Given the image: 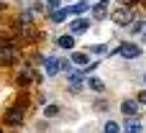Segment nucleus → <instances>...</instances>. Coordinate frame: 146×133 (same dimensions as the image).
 <instances>
[{
  "mask_svg": "<svg viewBox=\"0 0 146 133\" xmlns=\"http://www.w3.org/2000/svg\"><path fill=\"white\" fill-rule=\"evenodd\" d=\"M123 131L126 133H144V128H141V123H139L136 115H133V118H128V120L123 123Z\"/></svg>",
  "mask_w": 146,
  "mask_h": 133,
  "instance_id": "nucleus-5",
  "label": "nucleus"
},
{
  "mask_svg": "<svg viewBox=\"0 0 146 133\" xmlns=\"http://www.w3.org/2000/svg\"><path fill=\"white\" fill-rule=\"evenodd\" d=\"M87 85H90V90H95V92H103V90H105V82H103V79H98V77H90V82H87Z\"/></svg>",
  "mask_w": 146,
  "mask_h": 133,
  "instance_id": "nucleus-13",
  "label": "nucleus"
},
{
  "mask_svg": "<svg viewBox=\"0 0 146 133\" xmlns=\"http://www.w3.org/2000/svg\"><path fill=\"white\" fill-rule=\"evenodd\" d=\"M15 59V51L10 49V46H0V64H8V62H13Z\"/></svg>",
  "mask_w": 146,
  "mask_h": 133,
  "instance_id": "nucleus-8",
  "label": "nucleus"
},
{
  "mask_svg": "<svg viewBox=\"0 0 146 133\" xmlns=\"http://www.w3.org/2000/svg\"><path fill=\"white\" fill-rule=\"evenodd\" d=\"M82 82H85V79H82V74H80V72H69V85H72V90H80V87H82Z\"/></svg>",
  "mask_w": 146,
  "mask_h": 133,
  "instance_id": "nucleus-10",
  "label": "nucleus"
},
{
  "mask_svg": "<svg viewBox=\"0 0 146 133\" xmlns=\"http://www.w3.org/2000/svg\"><path fill=\"white\" fill-rule=\"evenodd\" d=\"M144 41H146V33H144Z\"/></svg>",
  "mask_w": 146,
  "mask_h": 133,
  "instance_id": "nucleus-22",
  "label": "nucleus"
},
{
  "mask_svg": "<svg viewBox=\"0 0 146 133\" xmlns=\"http://www.w3.org/2000/svg\"><path fill=\"white\" fill-rule=\"evenodd\" d=\"M67 15H69V10H56V13L51 15V23H59V21H64Z\"/></svg>",
  "mask_w": 146,
  "mask_h": 133,
  "instance_id": "nucleus-15",
  "label": "nucleus"
},
{
  "mask_svg": "<svg viewBox=\"0 0 146 133\" xmlns=\"http://www.w3.org/2000/svg\"><path fill=\"white\" fill-rule=\"evenodd\" d=\"M46 8H49V10H56V8H59V0H49V5H46Z\"/></svg>",
  "mask_w": 146,
  "mask_h": 133,
  "instance_id": "nucleus-19",
  "label": "nucleus"
},
{
  "mask_svg": "<svg viewBox=\"0 0 146 133\" xmlns=\"http://www.w3.org/2000/svg\"><path fill=\"white\" fill-rule=\"evenodd\" d=\"M105 133H121V126H118L115 120H108V123H105Z\"/></svg>",
  "mask_w": 146,
  "mask_h": 133,
  "instance_id": "nucleus-14",
  "label": "nucleus"
},
{
  "mask_svg": "<svg viewBox=\"0 0 146 133\" xmlns=\"http://www.w3.org/2000/svg\"><path fill=\"white\" fill-rule=\"evenodd\" d=\"M118 54L121 56H126V59H136V56H141V49L136 46V44H121V49H118Z\"/></svg>",
  "mask_w": 146,
  "mask_h": 133,
  "instance_id": "nucleus-2",
  "label": "nucleus"
},
{
  "mask_svg": "<svg viewBox=\"0 0 146 133\" xmlns=\"http://www.w3.org/2000/svg\"><path fill=\"white\" fill-rule=\"evenodd\" d=\"M87 5H90V3H85V0H82V3H77L74 8H69V13H82V10H87Z\"/></svg>",
  "mask_w": 146,
  "mask_h": 133,
  "instance_id": "nucleus-16",
  "label": "nucleus"
},
{
  "mask_svg": "<svg viewBox=\"0 0 146 133\" xmlns=\"http://www.w3.org/2000/svg\"><path fill=\"white\" fill-rule=\"evenodd\" d=\"M110 18H113V23H115V26H128V23L133 21L128 8H118V10H113V13H110Z\"/></svg>",
  "mask_w": 146,
  "mask_h": 133,
  "instance_id": "nucleus-1",
  "label": "nucleus"
},
{
  "mask_svg": "<svg viewBox=\"0 0 146 133\" xmlns=\"http://www.w3.org/2000/svg\"><path fill=\"white\" fill-rule=\"evenodd\" d=\"M87 26H90L87 18H74V21H72V33H85Z\"/></svg>",
  "mask_w": 146,
  "mask_h": 133,
  "instance_id": "nucleus-6",
  "label": "nucleus"
},
{
  "mask_svg": "<svg viewBox=\"0 0 146 133\" xmlns=\"http://www.w3.org/2000/svg\"><path fill=\"white\" fill-rule=\"evenodd\" d=\"M95 108H98V110H105V108H108V103H105V100H98V103H95Z\"/></svg>",
  "mask_w": 146,
  "mask_h": 133,
  "instance_id": "nucleus-18",
  "label": "nucleus"
},
{
  "mask_svg": "<svg viewBox=\"0 0 146 133\" xmlns=\"http://www.w3.org/2000/svg\"><path fill=\"white\" fill-rule=\"evenodd\" d=\"M72 64L87 67V64H90V56H87V54H72Z\"/></svg>",
  "mask_w": 146,
  "mask_h": 133,
  "instance_id": "nucleus-12",
  "label": "nucleus"
},
{
  "mask_svg": "<svg viewBox=\"0 0 146 133\" xmlns=\"http://www.w3.org/2000/svg\"><path fill=\"white\" fill-rule=\"evenodd\" d=\"M56 46H62V49H72V46H74V36H59V38H56Z\"/></svg>",
  "mask_w": 146,
  "mask_h": 133,
  "instance_id": "nucleus-11",
  "label": "nucleus"
},
{
  "mask_svg": "<svg viewBox=\"0 0 146 133\" xmlns=\"http://www.w3.org/2000/svg\"><path fill=\"white\" fill-rule=\"evenodd\" d=\"M121 110H123V115H126V118H133V115L139 113V100H123Z\"/></svg>",
  "mask_w": 146,
  "mask_h": 133,
  "instance_id": "nucleus-4",
  "label": "nucleus"
},
{
  "mask_svg": "<svg viewBox=\"0 0 146 133\" xmlns=\"http://www.w3.org/2000/svg\"><path fill=\"white\" fill-rule=\"evenodd\" d=\"M44 69H46V74H49V77H54V74L59 72V59H46Z\"/></svg>",
  "mask_w": 146,
  "mask_h": 133,
  "instance_id": "nucleus-9",
  "label": "nucleus"
},
{
  "mask_svg": "<svg viewBox=\"0 0 146 133\" xmlns=\"http://www.w3.org/2000/svg\"><path fill=\"white\" fill-rule=\"evenodd\" d=\"M110 5V0H100L95 8H92V15H95V21H100V18H105V8Z\"/></svg>",
  "mask_w": 146,
  "mask_h": 133,
  "instance_id": "nucleus-7",
  "label": "nucleus"
},
{
  "mask_svg": "<svg viewBox=\"0 0 146 133\" xmlns=\"http://www.w3.org/2000/svg\"><path fill=\"white\" fill-rule=\"evenodd\" d=\"M136 100H139V103H144V105H146V90H141V92H139V97H136Z\"/></svg>",
  "mask_w": 146,
  "mask_h": 133,
  "instance_id": "nucleus-20",
  "label": "nucleus"
},
{
  "mask_svg": "<svg viewBox=\"0 0 146 133\" xmlns=\"http://www.w3.org/2000/svg\"><path fill=\"white\" fill-rule=\"evenodd\" d=\"M5 123H8V126H21V123H23V110H21V108H10V110L5 113Z\"/></svg>",
  "mask_w": 146,
  "mask_h": 133,
  "instance_id": "nucleus-3",
  "label": "nucleus"
},
{
  "mask_svg": "<svg viewBox=\"0 0 146 133\" xmlns=\"http://www.w3.org/2000/svg\"><path fill=\"white\" fill-rule=\"evenodd\" d=\"M15 3H21V0H15Z\"/></svg>",
  "mask_w": 146,
  "mask_h": 133,
  "instance_id": "nucleus-23",
  "label": "nucleus"
},
{
  "mask_svg": "<svg viewBox=\"0 0 146 133\" xmlns=\"http://www.w3.org/2000/svg\"><path fill=\"white\" fill-rule=\"evenodd\" d=\"M144 85H146V72H144Z\"/></svg>",
  "mask_w": 146,
  "mask_h": 133,
  "instance_id": "nucleus-21",
  "label": "nucleus"
},
{
  "mask_svg": "<svg viewBox=\"0 0 146 133\" xmlns=\"http://www.w3.org/2000/svg\"><path fill=\"white\" fill-rule=\"evenodd\" d=\"M56 113H59V108H56V105H49V108H46V115H49V118H51V115H56Z\"/></svg>",
  "mask_w": 146,
  "mask_h": 133,
  "instance_id": "nucleus-17",
  "label": "nucleus"
}]
</instances>
